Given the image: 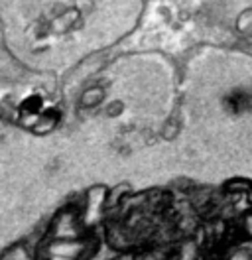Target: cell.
I'll return each instance as SVG.
<instances>
[{
	"instance_id": "cell-1",
	"label": "cell",
	"mask_w": 252,
	"mask_h": 260,
	"mask_svg": "<svg viewBox=\"0 0 252 260\" xmlns=\"http://www.w3.org/2000/svg\"><path fill=\"white\" fill-rule=\"evenodd\" d=\"M89 233L83 225L81 209L79 207H63L61 211L51 219L47 227V241H83L87 239Z\"/></svg>"
},
{
	"instance_id": "cell-2",
	"label": "cell",
	"mask_w": 252,
	"mask_h": 260,
	"mask_svg": "<svg viewBox=\"0 0 252 260\" xmlns=\"http://www.w3.org/2000/svg\"><path fill=\"white\" fill-rule=\"evenodd\" d=\"M109 207H110V195L105 187H93L89 193L85 195V199L79 205V209H81L83 225H85L89 235H93L94 229L99 227L103 221H107Z\"/></svg>"
},
{
	"instance_id": "cell-3",
	"label": "cell",
	"mask_w": 252,
	"mask_h": 260,
	"mask_svg": "<svg viewBox=\"0 0 252 260\" xmlns=\"http://www.w3.org/2000/svg\"><path fill=\"white\" fill-rule=\"evenodd\" d=\"M57 122H59V111H55V109H44L40 114H36V116H32L28 120H24L22 124L28 130H32V132H36V134H47V132H51V130L57 126Z\"/></svg>"
},
{
	"instance_id": "cell-4",
	"label": "cell",
	"mask_w": 252,
	"mask_h": 260,
	"mask_svg": "<svg viewBox=\"0 0 252 260\" xmlns=\"http://www.w3.org/2000/svg\"><path fill=\"white\" fill-rule=\"evenodd\" d=\"M2 260H36V258H34V252H30L28 244L20 243L16 244V246H12V248H8L4 252Z\"/></svg>"
},
{
	"instance_id": "cell-5",
	"label": "cell",
	"mask_w": 252,
	"mask_h": 260,
	"mask_svg": "<svg viewBox=\"0 0 252 260\" xmlns=\"http://www.w3.org/2000/svg\"><path fill=\"white\" fill-rule=\"evenodd\" d=\"M103 101V91L101 89H91V91H87L83 99H81V105L83 107H94V105H99Z\"/></svg>"
},
{
	"instance_id": "cell-6",
	"label": "cell",
	"mask_w": 252,
	"mask_h": 260,
	"mask_svg": "<svg viewBox=\"0 0 252 260\" xmlns=\"http://www.w3.org/2000/svg\"><path fill=\"white\" fill-rule=\"evenodd\" d=\"M240 229L244 233V237L252 241V211H248L242 219H240Z\"/></svg>"
},
{
	"instance_id": "cell-7",
	"label": "cell",
	"mask_w": 252,
	"mask_h": 260,
	"mask_svg": "<svg viewBox=\"0 0 252 260\" xmlns=\"http://www.w3.org/2000/svg\"><path fill=\"white\" fill-rule=\"evenodd\" d=\"M238 28H240L242 32L252 34V10L244 12V14L240 16V20H238Z\"/></svg>"
}]
</instances>
